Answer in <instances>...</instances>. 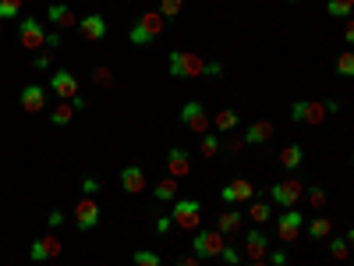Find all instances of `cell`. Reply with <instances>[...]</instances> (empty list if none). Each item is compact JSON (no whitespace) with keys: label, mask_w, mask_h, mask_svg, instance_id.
<instances>
[{"label":"cell","mask_w":354,"mask_h":266,"mask_svg":"<svg viewBox=\"0 0 354 266\" xmlns=\"http://www.w3.org/2000/svg\"><path fill=\"white\" fill-rule=\"evenodd\" d=\"M163 29H166V18L160 11H145V14H138V22L131 25L128 39H131L135 47H149V43H156V39H160Z\"/></svg>","instance_id":"6da1fadb"},{"label":"cell","mask_w":354,"mask_h":266,"mask_svg":"<svg viewBox=\"0 0 354 266\" xmlns=\"http://www.w3.org/2000/svg\"><path fill=\"white\" fill-rule=\"evenodd\" d=\"M166 68L174 78H202L205 75V57H199L195 50H170Z\"/></svg>","instance_id":"7a4b0ae2"},{"label":"cell","mask_w":354,"mask_h":266,"mask_svg":"<svg viewBox=\"0 0 354 266\" xmlns=\"http://www.w3.org/2000/svg\"><path fill=\"white\" fill-rule=\"evenodd\" d=\"M174 228L177 231H199L202 228V202L195 199H174Z\"/></svg>","instance_id":"3957f363"},{"label":"cell","mask_w":354,"mask_h":266,"mask_svg":"<svg viewBox=\"0 0 354 266\" xmlns=\"http://www.w3.org/2000/svg\"><path fill=\"white\" fill-rule=\"evenodd\" d=\"M192 252H195L199 259H220V252H223V234H220L216 228H199L195 238H192Z\"/></svg>","instance_id":"277c9868"},{"label":"cell","mask_w":354,"mask_h":266,"mask_svg":"<svg viewBox=\"0 0 354 266\" xmlns=\"http://www.w3.org/2000/svg\"><path fill=\"white\" fill-rule=\"evenodd\" d=\"M181 125L188 132H195V135H210L213 121H210V114H205V107L199 104V99H188V104L181 107Z\"/></svg>","instance_id":"5b68a950"},{"label":"cell","mask_w":354,"mask_h":266,"mask_svg":"<svg viewBox=\"0 0 354 266\" xmlns=\"http://www.w3.org/2000/svg\"><path fill=\"white\" fill-rule=\"evenodd\" d=\"M305 195V185L298 178H287V181H277L273 189H269V199L277 202V206H283V210H294V202Z\"/></svg>","instance_id":"8992f818"},{"label":"cell","mask_w":354,"mask_h":266,"mask_svg":"<svg viewBox=\"0 0 354 266\" xmlns=\"http://www.w3.org/2000/svg\"><path fill=\"white\" fill-rule=\"evenodd\" d=\"M301 231H305V217H301L298 210H283V213L277 217V234H280L283 245H294V241L301 238Z\"/></svg>","instance_id":"52a82bcc"},{"label":"cell","mask_w":354,"mask_h":266,"mask_svg":"<svg viewBox=\"0 0 354 266\" xmlns=\"http://www.w3.org/2000/svg\"><path fill=\"white\" fill-rule=\"evenodd\" d=\"M18 39H22L25 50H43L47 47L43 22H36V18H22V22H18Z\"/></svg>","instance_id":"ba28073f"},{"label":"cell","mask_w":354,"mask_h":266,"mask_svg":"<svg viewBox=\"0 0 354 266\" xmlns=\"http://www.w3.org/2000/svg\"><path fill=\"white\" fill-rule=\"evenodd\" d=\"M57 99H64V104H71L75 96H81L78 93V78L68 71V68H60V71H53V78H50V86H47Z\"/></svg>","instance_id":"9c48e42d"},{"label":"cell","mask_w":354,"mask_h":266,"mask_svg":"<svg viewBox=\"0 0 354 266\" xmlns=\"http://www.w3.org/2000/svg\"><path fill=\"white\" fill-rule=\"evenodd\" d=\"M255 195V185L248 178H234V181H227V185L220 189V199L227 202V206H238V202H252Z\"/></svg>","instance_id":"30bf717a"},{"label":"cell","mask_w":354,"mask_h":266,"mask_svg":"<svg viewBox=\"0 0 354 266\" xmlns=\"http://www.w3.org/2000/svg\"><path fill=\"white\" fill-rule=\"evenodd\" d=\"M60 252H64V245H60V238H53V234H43V238H36V241H32L29 259H32V263H50V259H57Z\"/></svg>","instance_id":"8fae6325"},{"label":"cell","mask_w":354,"mask_h":266,"mask_svg":"<svg viewBox=\"0 0 354 266\" xmlns=\"http://www.w3.org/2000/svg\"><path fill=\"white\" fill-rule=\"evenodd\" d=\"M78 32H81L86 43H99V39H107V18H103L99 11L78 18Z\"/></svg>","instance_id":"7c38bea8"},{"label":"cell","mask_w":354,"mask_h":266,"mask_svg":"<svg viewBox=\"0 0 354 266\" xmlns=\"http://www.w3.org/2000/svg\"><path fill=\"white\" fill-rule=\"evenodd\" d=\"M244 256H248V263H262L269 256V238L262 228H252L244 234Z\"/></svg>","instance_id":"4fadbf2b"},{"label":"cell","mask_w":354,"mask_h":266,"mask_svg":"<svg viewBox=\"0 0 354 266\" xmlns=\"http://www.w3.org/2000/svg\"><path fill=\"white\" fill-rule=\"evenodd\" d=\"M99 223V206H96V199H78V206H75V228L78 231H92Z\"/></svg>","instance_id":"5bb4252c"},{"label":"cell","mask_w":354,"mask_h":266,"mask_svg":"<svg viewBox=\"0 0 354 266\" xmlns=\"http://www.w3.org/2000/svg\"><path fill=\"white\" fill-rule=\"evenodd\" d=\"M121 192H128V195L145 192V171L138 167V163H128V167L121 171Z\"/></svg>","instance_id":"9a60e30c"},{"label":"cell","mask_w":354,"mask_h":266,"mask_svg":"<svg viewBox=\"0 0 354 266\" xmlns=\"http://www.w3.org/2000/svg\"><path fill=\"white\" fill-rule=\"evenodd\" d=\"M22 110L25 114H43L47 110V89L43 86H25L22 89Z\"/></svg>","instance_id":"2e32d148"},{"label":"cell","mask_w":354,"mask_h":266,"mask_svg":"<svg viewBox=\"0 0 354 266\" xmlns=\"http://www.w3.org/2000/svg\"><path fill=\"white\" fill-rule=\"evenodd\" d=\"M241 138L248 142V146H262V142L273 138V121H252V125L244 128Z\"/></svg>","instance_id":"e0dca14e"},{"label":"cell","mask_w":354,"mask_h":266,"mask_svg":"<svg viewBox=\"0 0 354 266\" xmlns=\"http://www.w3.org/2000/svg\"><path fill=\"white\" fill-rule=\"evenodd\" d=\"M47 18H50L57 29H78V14H75L68 4H50V8H47Z\"/></svg>","instance_id":"ac0fdd59"},{"label":"cell","mask_w":354,"mask_h":266,"mask_svg":"<svg viewBox=\"0 0 354 266\" xmlns=\"http://www.w3.org/2000/svg\"><path fill=\"white\" fill-rule=\"evenodd\" d=\"M241 223H244V217L238 213V206H227V210L216 213V231H220V234H238Z\"/></svg>","instance_id":"d6986e66"},{"label":"cell","mask_w":354,"mask_h":266,"mask_svg":"<svg viewBox=\"0 0 354 266\" xmlns=\"http://www.w3.org/2000/svg\"><path fill=\"white\" fill-rule=\"evenodd\" d=\"M166 171H170V178H188L192 174V160L184 149H170L166 153Z\"/></svg>","instance_id":"ffe728a7"},{"label":"cell","mask_w":354,"mask_h":266,"mask_svg":"<svg viewBox=\"0 0 354 266\" xmlns=\"http://www.w3.org/2000/svg\"><path fill=\"white\" fill-rule=\"evenodd\" d=\"M301 163H305V149L298 146V142H290V146L280 149V167H283V171H298Z\"/></svg>","instance_id":"44dd1931"},{"label":"cell","mask_w":354,"mask_h":266,"mask_svg":"<svg viewBox=\"0 0 354 266\" xmlns=\"http://www.w3.org/2000/svg\"><path fill=\"white\" fill-rule=\"evenodd\" d=\"M238 125H241V114H238L234 107H223V110L213 117V128H216V132H223V135H231Z\"/></svg>","instance_id":"7402d4cb"},{"label":"cell","mask_w":354,"mask_h":266,"mask_svg":"<svg viewBox=\"0 0 354 266\" xmlns=\"http://www.w3.org/2000/svg\"><path fill=\"white\" fill-rule=\"evenodd\" d=\"M329 117L326 104H316V99H305V110H301V125H323Z\"/></svg>","instance_id":"603a6c76"},{"label":"cell","mask_w":354,"mask_h":266,"mask_svg":"<svg viewBox=\"0 0 354 266\" xmlns=\"http://www.w3.org/2000/svg\"><path fill=\"white\" fill-rule=\"evenodd\" d=\"M153 195H156L160 202H174V199H177V178L156 181V185H153Z\"/></svg>","instance_id":"cb8c5ba5"},{"label":"cell","mask_w":354,"mask_h":266,"mask_svg":"<svg viewBox=\"0 0 354 266\" xmlns=\"http://www.w3.org/2000/svg\"><path fill=\"white\" fill-rule=\"evenodd\" d=\"M305 228H308V234L316 238V241H323V238H329V234H333V220L316 217V220H305Z\"/></svg>","instance_id":"d4e9b609"},{"label":"cell","mask_w":354,"mask_h":266,"mask_svg":"<svg viewBox=\"0 0 354 266\" xmlns=\"http://www.w3.org/2000/svg\"><path fill=\"white\" fill-rule=\"evenodd\" d=\"M71 117H75V107H71V104H64V99H60V104L50 110V125L64 128V125H71Z\"/></svg>","instance_id":"484cf974"},{"label":"cell","mask_w":354,"mask_h":266,"mask_svg":"<svg viewBox=\"0 0 354 266\" xmlns=\"http://www.w3.org/2000/svg\"><path fill=\"white\" fill-rule=\"evenodd\" d=\"M248 220H255V228H266V223L273 220L269 202H252V206H248Z\"/></svg>","instance_id":"4316f807"},{"label":"cell","mask_w":354,"mask_h":266,"mask_svg":"<svg viewBox=\"0 0 354 266\" xmlns=\"http://www.w3.org/2000/svg\"><path fill=\"white\" fill-rule=\"evenodd\" d=\"M199 153H202L205 160H213L216 153H223V135H202V142H199Z\"/></svg>","instance_id":"83f0119b"},{"label":"cell","mask_w":354,"mask_h":266,"mask_svg":"<svg viewBox=\"0 0 354 266\" xmlns=\"http://www.w3.org/2000/svg\"><path fill=\"white\" fill-rule=\"evenodd\" d=\"M326 14H333V18H351V14H354V0H329Z\"/></svg>","instance_id":"f1b7e54d"},{"label":"cell","mask_w":354,"mask_h":266,"mask_svg":"<svg viewBox=\"0 0 354 266\" xmlns=\"http://www.w3.org/2000/svg\"><path fill=\"white\" fill-rule=\"evenodd\" d=\"M22 14V0H0V22H14Z\"/></svg>","instance_id":"f546056e"},{"label":"cell","mask_w":354,"mask_h":266,"mask_svg":"<svg viewBox=\"0 0 354 266\" xmlns=\"http://www.w3.org/2000/svg\"><path fill=\"white\" fill-rule=\"evenodd\" d=\"M329 256L337 259V263H344V259L351 256V245H347V238H329Z\"/></svg>","instance_id":"4dcf8cb0"},{"label":"cell","mask_w":354,"mask_h":266,"mask_svg":"<svg viewBox=\"0 0 354 266\" xmlns=\"http://www.w3.org/2000/svg\"><path fill=\"white\" fill-rule=\"evenodd\" d=\"M337 75L354 78V50H344V53L337 57Z\"/></svg>","instance_id":"1f68e13d"},{"label":"cell","mask_w":354,"mask_h":266,"mask_svg":"<svg viewBox=\"0 0 354 266\" xmlns=\"http://www.w3.org/2000/svg\"><path fill=\"white\" fill-rule=\"evenodd\" d=\"M131 266H163V263H160V256H156V252H149V249H138V252L131 256Z\"/></svg>","instance_id":"d6a6232c"},{"label":"cell","mask_w":354,"mask_h":266,"mask_svg":"<svg viewBox=\"0 0 354 266\" xmlns=\"http://www.w3.org/2000/svg\"><path fill=\"white\" fill-rule=\"evenodd\" d=\"M92 86L110 89V86H114V71H110V68H92Z\"/></svg>","instance_id":"836d02e7"},{"label":"cell","mask_w":354,"mask_h":266,"mask_svg":"<svg viewBox=\"0 0 354 266\" xmlns=\"http://www.w3.org/2000/svg\"><path fill=\"white\" fill-rule=\"evenodd\" d=\"M184 11V0H160V14L163 18H177Z\"/></svg>","instance_id":"e575fe53"},{"label":"cell","mask_w":354,"mask_h":266,"mask_svg":"<svg viewBox=\"0 0 354 266\" xmlns=\"http://www.w3.org/2000/svg\"><path fill=\"white\" fill-rule=\"evenodd\" d=\"M305 192H308V206L319 213V210L326 206V189H319V185H316V189H305Z\"/></svg>","instance_id":"d590c367"},{"label":"cell","mask_w":354,"mask_h":266,"mask_svg":"<svg viewBox=\"0 0 354 266\" xmlns=\"http://www.w3.org/2000/svg\"><path fill=\"white\" fill-rule=\"evenodd\" d=\"M244 149H248L244 138H223V153H227V156H241Z\"/></svg>","instance_id":"8d00e7d4"},{"label":"cell","mask_w":354,"mask_h":266,"mask_svg":"<svg viewBox=\"0 0 354 266\" xmlns=\"http://www.w3.org/2000/svg\"><path fill=\"white\" fill-rule=\"evenodd\" d=\"M220 259H223L227 266H241V252L234 249V245H223V252H220Z\"/></svg>","instance_id":"74e56055"},{"label":"cell","mask_w":354,"mask_h":266,"mask_svg":"<svg viewBox=\"0 0 354 266\" xmlns=\"http://www.w3.org/2000/svg\"><path fill=\"white\" fill-rule=\"evenodd\" d=\"M32 64H36V71H50V64H53V57H50V50H43V53H36V57H32Z\"/></svg>","instance_id":"f35d334b"},{"label":"cell","mask_w":354,"mask_h":266,"mask_svg":"<svg viewBox=\"0 0 354 266\" xmlns=\"http://www.w3.org/2000/svg\"><path fill=\"white\" fill-rule=\"evenodd\" d=\"M170 228H174V217L160 213V217H156V231H160V234H170Z\"/></svg>","instance_id":"ab89813d"},{"label":"cell","mask_w":354,"mask_h":266,"mask_svg":"<svg viewBox=\"0 0 354 266\" xmlns=\"http://www.w3.org/2000/svg\"><path fill=\"white\" fill-rule=\"evenodd\" d=\"M266 259H269V266H283V263H287V252H283V249H269Z\"/></svg>","instance_id":"60d3db41"},{"label":"cell","mask_w":354,"mask_h":266,"mask_svg":"<svg viewBox=\"0 0 354 266\" xmlns=\"http://www.w3.org/2000/svg\"><path fill=\"white\" fill-rule=\"evenodd\" d=\"M81 192H86L89 199H96V192H99V181H96V178H86V181H81Z\"/></svg>","instance_id":"b9f144b4"},{"label":"cell","mask_w":354,"mask_h":266,"mask_svg":"<svg viewBox=\"0 0 354 266\" xmlns=\"http://www.w3.org/2000/svg\"><path fill=\"white\" fill-rule=\"evenodd\" d=\"M60 223H64V213H60V210H50V213H47V228H60Z\"/></svg>","instance_id":"7bdbcfd3"},{"label":"cell","mask_w":354,"mask_h":266,"mask_svg":"<svg viewBox=\"0 0 354 266\" xmlns=\"http://www.w3.org/2000/svg\"><path fill=\"white\" fill-rule=\"evenodd\" d=\"M344 39H347V47H354V18H347V25H344Z\"/></svg>","instance_id":"ee69618b"},{"label":"cell","mask_w":354,"mask_h":266,"mask_svg":"<svg viewBox=\"0 0 354 266\" xmlns=\"http://www.w3.org/2000/svg\"><path fill=\"white\" fill-rule=\"evenodd\" d=\"M205 75H223V64H216V60H205Z\"/></svg>","instance_id":"f6af8a7d"},{"label":"cell","mask_w":354,"mask_h":266,"mask_svg":"<svg viewBox=\"0 0 354 266\" xmlns=\"http://www.w3.org/2000/svg\"><path fill=\"white\" fill-rule=\"evenodd\" d=\"M60 47V32H47V50H57Z\"/></svg>","instance_id":"bcb514c9"},{"label":"cell","mask_w":354,"mask_h":266,"mask_svg":"<svg viewBox=\"0 0 354 266\" xmlns=\"http://www.w3.org/2000/svg\"><path fill=\"white\" fill-rule=\"evenodd\" d=\"M174 266H202V259H199V256H184V259H177Z\"/></svg>","instance_id":"7dc6e473"},{"label":"cell","mask_w":354,"mask_h":266,"mask_svg":"<svg viewBox=\"0 0 354 266\" xmlns=\"http://www.w3.org/2000/svg\"><path fill=\"white\" fill-rule=\"evenodd\" d=\"M347 245H351V252H354V223L347 228Z\"/></svg>","instance_id":"c3c4849f"},{"label":"cell","mask_w":354,"mask_h":266,"mask_svg":"<svg viewBox=\"0 0 354 266\" xmlns=\"http://www.w3.org/2000/svg\"><path fill=\"white\" fill-rule=\"evenodd\" d=\"M244 266H269V263H266V259H262V263H244Z\"/></svg>","instance_id":"681fc988"},{"label":"cell","mask_w":354,"mask_h":266,"mask_svg":"<svg viewBox=\"0 0 354 266\" xmlns=\"http://www.w3.org/2000/svg\"><path fill=\"white\" fill-rule=\"evenodd\" d=\"M287 4H301V0H287Z\"/></svg>","instance_id":"f907efd6"},{"label":"cell","mask_w":354,"mask_h":266,"mask_svg":"<svg viewBox=\"0 0 354 266\" xmlns=\"http://www.w3.org/2000/svg\"><path fill=\"white\" fill-rule=\"evenodd\" d=\"M0 32H4V22H0Z\"/></svg>","instance_id":"816d5d0a"}]
</instances>
